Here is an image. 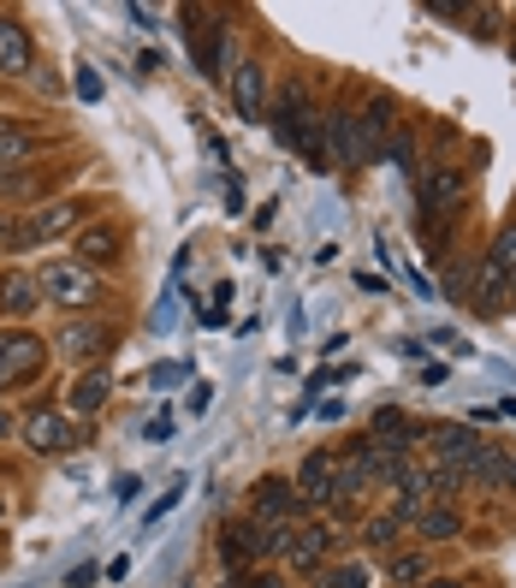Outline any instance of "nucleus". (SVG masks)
<instances>
[{
    "label": "nucleus",
    "instance_id": "obj_18",
    "mask_svg": "<svg viewBox=\"0 0 516 588\" xmlns=\"http://www.w3.org/2000/svg\"><path fill=\"white\" fill-rule=\"evenodd\" d=\"M101 404H108V375L83 369L78 380H71V392H66V417H71V422H78V417H96Z\"/></svg>",
    "mask_w": 516,
    "mask_h": 588
},
{
    "label": "nucleus",
    "instance_id": "obj_11",
    "mask_svg": "<svg viewBox=\"0 0 516 588\" xmlns=\"http://www.w3.org/2000/svg\"><path fill=\"white\" fill-rule=\"evenodd\" d=\"M31 66H36L31 31H24L19 19H7V12H0V78H24Z\"/></svg>",
    "mask_w": 516,
    "mask_h": 588
},
{
    "label": "nucleus",
    "instance_id": "obj_31",
    "mask_svg": "<svg viewBox=\"0 0 516 588\" xmlns=\"http://www.w3.org/2000/svg\"><path fill=\"white\" fill-rule=\"evenodd\" d=\"M238 588H285V583H279V577H244Z\"/></svg>",
    "mask_w": 516,
    "mask_h": 588
},
{
    "label": "nucleus",
    "instance_id": "obj_17",
    "mask_svg": "<svg viewBox=\"0 0 516 588\" xmlns=\"http://www.w3.org/2000/svg\"><path fill=\"white\" fill-rule=\"evenodd\" d=\"M410 529H416L427 547H439V541H457V535H463V518H457L451 506H422L416 518H410Z\"/></svg>",
    "mask_w": 516,
    "mask_h": 588
},
{
    "label": "nucleus",
    "instance_id": "obj_27",
    "mask_svg": "<svg viewBox=\"0 0 516 588\" xmlns=\"http://www.w3.org/2000/svg\"><path fill=\"white\" fill-rule=\"evenodd\" d=\"M386 155H392L404 173H416V137H410V131H392V137H386Z\"/></svg>",
    "mask_w": 516,
    "mask_h": 588
},
{
    "label": "nucleus",
    "instance_id": "obj_7",
    "mask_svg": "<svg viewBox=\"0 0 516 588\" xmlns=\"http://www.w3.org/2000/svg\"><path fill=\"white\" fill-rule=\"evenodd\" d=\"M249 499H256V518L249 523H298L303 518L298 481H285V476H261L256 488H249Z\"/></svg>",
    "mask_w": 516,
    "mask_h": 588
},
{
    "label": "nucleus",
    "instance_id": "obj_3",
    "mask_svg": "<svg viewBox=\"0 0 516 588\" xmlns=\"http://www.w3.org/2000/svg\"><path fill=\"white\" fill-rule=\"evenodd\" d=\"M108 345H113V328H108V321H96V315H71L66 328L54 333V351H60L66 363H78V369H90Z\"/></svg>",
    "mask_w": 516,
    "mask_h": 588
},
{
    "label": "nucleus",
    "instance_id": "obj_26",
    "mask_svg": "<svg viewBox=\"0 0 516 588\" xmlns=\"http://www.w3.org/2000/svg\"><path fill=\"white\" fill-rule=\"evenodd\" d=\"M404 518H392V511H386V518H368V529H362V541H368V547H374V553H386V547H397V535H404Z\"/></svg>",
    "mask_w": 516,
    "mask_h": 588
},
{
    "label": "nucleus",
    "instance_id": "obj_23",
    "mask_svg": "<svg viewBox=\"0 0 516 588\" xmlns=\"http://www.w3.org/2000/svg\"><path fill=\"white\" fill-rule=\"evenodd\" d=\"M368 583H374V570H368L362 558H338V565H327L315 577V588H368Z\"/></svg>",
    "mask_w": 516,
    "mask_h": 588
},
{
    "label": "nucleus",
    "instance_id": "obj_29",
    "mask_svg": "<svg viewBox=\"0 0 516 588\" xmlns=\"http://www.w3.org/2000/svg\"><path fill=\"white\" fill-rule=\"evenodd\" d=\"M7 434H19V417H12L7 404H0V440H7Z\"/></svg>",
    "mask_w": 516,
    "mask_h": 588
},
{
    "label": "nucleus",
    "instance_id": "obj_21",
    "mask_svg": "<svg viewBox=\"0 0 516 588\" xmlns=\"http://www.w3.org/2000/svg\"><path fill=\"white\" fill-rule=\"evenodd\" d=\"M481 268H486V274H498V279L511 286V274H516V220L493 232V244H486V262H481Z\"/></svg>",
    "mask_w": 516,
    "mask_h": 588
},
{
    "label": "nucleus",
    "instance_id": "obj_8",
    "mask_svg": "<svg viewBox=\"0 0 516 588\" xmlns=\"http://www.w3.org/2000/svg\"><path fill=\"white\" fill-rule=\"evenodd\" d=\"M42 357H48V345L31 340V333H0V392L31 380L42 369Z\"/></svg>",
    "mask_w": 516,
    "mask_h": 588
},
{
    "label": "nucleus",
    "instance_id": "obj_5",
    "mask_svg": "<svg viewBox=\"0 0 516 588\" xmlns=\"http://www.w3.org/2000/svg\"><path fill=\"white\" fill-rule=\"evenodd\" d=\"M416 190H422V209L427 214H451L457 202L469 197V173L457 167V160H434V167L416 179Z\"/></svg>",
    "mask_w": 516,
    "mask_h": 588
},
{
    "label": "nucleus",
    "instance_id": "obj_30",
    "mask_svg": "<svg viewBox=\"0 0 516 588\" xmlns=\"http://www.w3.org/2000/svg\"><path fill=\"white\" fill-rule=\"evenodd\" d=\"M505 493H516V452H505Z\"/></svg>",
    "mask_w": 516,
    "mask_h": 588
},
{
    "label": "nucleus",
    "instance_id": "obj_10",
    "mask_svg": "<svg viewBox=\"0 0 516 588\" xmlns=\"http://www.w3.org/2000/svg\"><path fill=\"white\" fill-rule=\"evenodd\" d=\"M120 256H125V232L120 226H108V220H96V226H78V256L71 262H83V268H120Z\"/></svg>",
    "mask_w": 516,
    "mask_h": 588
},
{
    "label": "nucleus",
    "instance_id": "obj_32",
    "mask_svg": "<svg viewBox=\"0 0 516 588\" xmlns=\"http://www.w3.org/2000/svg\"><path fill=\"white\" fill-rule=\"evenodd\" d=\"M422 588H463V583H422Z\"/></svg>",
    "mask_w": 516,
    "mask_h": 588
},
{
    "label": "nucleus",
    "instance_id": "obj_12",
    "mask_svg": "<svg viewBox=\"0 0 516 588\" xmlns=\"http://www.w3.org/2000/svg\"><path fill=\"white\" fill-rule=\"evenodd\" d=\"M427 446H434V464L469 469V464H475V452H481V440L469 434L463 422H439V429H427Z\"/></svg>",
    "mask_w": 516,
    "mask_h": 588
},
{
    "label": "nucleus",
    "instance_id": "obj_6",
    "mask_svg": "<svg viewBox=\"0 0 516 588\" xmlns=\"http://www.w3.org/2000/svg\"><path fill=\"white\" fill-rule=\"evenodd\" d=\"M327 149H333L338 167H374V149H368L362 120L350 108H333L327 113Z\"/></svg>",
    "mask_w": 516,
    "mask_h": 588
},
{
    "label": "nucleus",
    "instance_id": "obj_13",
    "mask_svg": "<svg viewBox=\"0 0 516 588\" xmlns=\"http://www.w3.org/2000/svg\"><path fill=\"white\" fill-rule=\"evenodd\" d=\"M333 476H338V458L309 452L303 469H298V499H303V506H333Z\"/></svg>",
    "mask_w": 516,
    "mask_h": 588
},
{
    "label": "nucleus",
    "instance_id": "obj_16",
    "mask_svg": "<svg viewBox=\"0 0 516 588\" xmlns=\"http://www.w3.org/2000/svg\"><path fill=\"white\" fill-rule=\"evenodd\" d=\"M36 310H42L36 274H0V315H36Z\"/></svg>",
    "mask_w": 516,
    "mask_h": 588
},
{
    "label": "nucleus",
    "instance_id": "obj_24",
    "mask_svg": "<svg viewBox=\"0 0 516 588\" xmlns=\"http://www.w3.org/2000/svg\"><path fill=\"white\" fill-rule=\"evenodd\" d=\"M427 570H434V558H427V547H410V553H397L392 565H386V577L392 583H427Z\"/></svg>",
    "mask_w": 516,
    "mask_h": 588
},
{
    "label": "nucleus",
    "instance_id": "obj_2",
    "mask_svg": "<svg viewBox=\"0 0 516 588\" xmlns=\"http://www.w3.org/2000/svg\"><path fill=\"white\" fill-rule=\"evenodd\" d=\"M19 434H24V446H31V452H42V458H60V452H78V440H83V429L66 417L60 404H36L31 417L19 422Z\"/></svg>",
    "mask_w": 516,
    "mask_h": 588
},
{
    "label": "nucleus",
    "instance_id": "obj_19",
    "mask_svg": "<svg viewBox=\"0 0 516 588\" xmlns=\"http://www.w3.org/2000/svg\"><path fill=\"white\" fill-rule=\"evenodd\" d=\"M220 558H226V565L232 570H249V565H256V523H226V529H220Z\"/></svg>",
    "mask_w": 516,
    "mask_h": 588
},
{
    "label": "nucleus",
    "instance_id": "obj_20",
    "mask_svg": "<svg viewBox=\"0 0 516 588\" xmlns=\"http://www.w3.org/2000/svg\"><path fill=\"white\" fill-rule=\"evenodd\" d=\"M357 120H362L368 149H374V160H380V149H386V137H392V96H368V108L357 113Z\"/></svg>",
    "mask_w": 516,
    "mask_h": 588
},
{
    "label": "nucleus",
    "instance_id": "obj_25",
    "mask_svg": "<svg viewBox=\"0 0 516 588\" xmlns=\"http://www.w3.org/2000/svg\"><path fill=\"white\" fill-rule=\"evenodd\" d=\"M36 190H42L36 167H0V197L7 202H24V197H36Z\"/></svg>",
    "mask_w": 516,
    "mask_h": 588
},
{
    "label": "nucleus",
    "instance_id": "obj_33",
    "mask_svg": "<svg viewBox=\"0 0 516 588\" xmlns=\"http://www.w3.org/2000/svg\"><path fill=\"white\" fill-rule=\"evenodd\" d=\"M0 518H7V499H0Z\"/></svg>",
    "mask_w": 516,
    "mask_h": 588
},
{
    "label": "nucleus",
    "instance_id": "obj_4",
    "mask_svg": "<svg viewBox=\"0 0 516 588\" xmlns=\"http://www.w3.org/2000/svg\"><path fill=\"white\" fill-rule=\"evenodd\" d=\"M90 214L78 197H66V202H48V209H36L31 220H24L19 232H12V249H36V244H48V238H60V232H78V220Z\"/></svg>",
    "mask_w": 516,
    "mask_h": 588
},
{
    "label": "nucleus",
    "instance_id": "obj_9",
    "mask_svg": "<svg viewBox=\"0 0 516 588\" xmlns=\"http://www.w3.org/2000/svg\"><path fill=\"white\" fill-rule=\"evenodd\" d=\"M333 547H338V535L327 523H303L298 535H291V570H298V577H321V570H327V558H333Z\"/></svg>",
    "mask_w": 516,
    "mask_h": 588
},
{
    "label": "nucleus",
    "instance_id": "obj_1",
    "mask_svg": "<svg viewBox=\"0 0 516 588\" xmlns=\"http://www.w3.org/2000/svg\"><path fill=\"white\" fill-rule=\"evenodd\" d=\"M36 286H42V303L48 310H90L96 303V268H83V262H66V256H48L36 268Z\"/></svg>",
    "mask_w": 516,
    "mask_h": 588
},
{
    "label": "nucleus",
    "instance_id": "obj_15",
    "mask_svg": "<svg viewBox=\"0 0 516 588\" xmlns=\"http://www.w3.org/2000/svg\"><path fill=\"white\" fill-rule=\"evenodd\" d=\"M42 149V137L24 120H12V113H0V167H24Z\"/></svg>",
    "mask_w": 516,
    "mask_h": 588
},
{
    "label": "nucleus",
    "instance_id": "obj_22",
    "mask_svg": "<svg viewBox=\"0 0 516 588\" xmlns=\"http://www.w3.org/2000/svg\"><path fill=\"white\" fill-rule=\"evenodd\" d=\"M469 481H481L486 493H505V446H481L469 464Z\"/></svg>",
    "mask_w": 516,
    "mask_h": 588
},
{
    "label": "nucleus",
    "instance_id": "obj_34",
    "mask_svg": "<svg viewBox=\"0 0 516 588\" xmlns=\"http://www.w3.org/2000/svg\"><path fill=\"white\" fill-rule=\"evenodd\" d=\"M511 60H516V42H511Z\"/></svg>",
    "mask_w": 516,
    "mask_h": 588
},
{
    "label": "nucleus",
    "instance_id": "obj_14",
    "mask_svg": "<svg viewBox=\"0 0 516 588\" xmlns=\"http://www.w3.org/2000/svg\"><path fill=\"white\" fill-rule=\"evenodd\" d=\"M232 101H238V120H261V108H268V71L256 60L238 66V78H232Z\"/></svg>",
    "mask_w": 516,
    "mask_h": 588
},
{
    "label": "nucleus",
    "instance_id": "obj_28",
    "mask_svg": "<svg viewBox=\"0 0 516 588\" xmlns=\"http://www.w3.org/2000/svg\"><path fill=\"white\" fill-rule=\"evenodd\" d=\"M78 96H83V101L101 96V78H96V71H83V78H78Z\"/></svg>",
    "mask_w": 516,
    "mask_h": 588
}]
</instances>
